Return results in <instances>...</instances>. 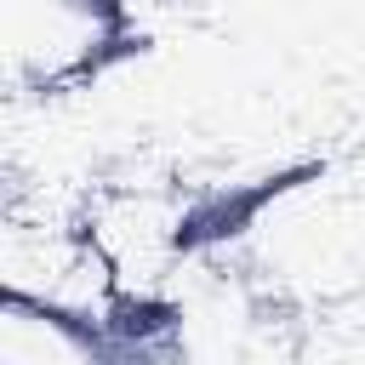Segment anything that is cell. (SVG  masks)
<instances>
[{
    "label": "cell",
    "instance_id": "1",
    "mask_svg": "<svg viewBox=\"0 0 365 365\" xmlns=\"http://www.w3.org/2000/svg\"><path fill=\"white\" fill-rule=\"evenodd\" d=\"M131 57V0H0L11 97H68Z\"/></svg>",
    "mask_w": 365,
    "mask_h": 365
},
{
    "label": "cell",
    "instance_id": "2",
    "mask_svg": "<svg viewBox=\"0 0 365 365\" xmlns=\"http://www.w3.org/2000/svg\"><path fill=\"white\" fill-rule=\"evenodd\" d=\"M114 359L108 336L29 297L0 291V365H91Z\"/></svg>",
    "mask_w": 365,
    "mask_h": 365
}]
</instances>
